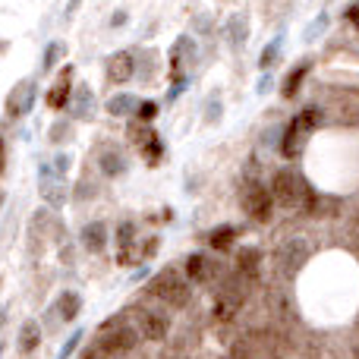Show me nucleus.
Segmentation results:
<instances>
[{"instance_id": "19", "label": "nucleus", "mask_w": 359, "mask_h": 359, "mask_svg": "<svg viewBox=\"0 0 359 359\" xmlns=\"http://www.w3.org/2000/svg\"><path fill=\"white\" fill-rule=\"evenodd\" d=\"M236 240V227H230V224H224V227H215L208 233V246L217 249V252H227L230 246H233Z\"/></svg>"}, {"instance_id": "29", "label": "nucleus", "mask_w": 359, "mask_h": 359, "mask_svg": "<svg viewBox=\"0 0 359 359\" xmlns=\"http://www.w3.org/2000/svg\"><path fill=\"white\" fill-rule=\"evenodd\" d=\"M158 243L161 240H149V246H142V259H151V255L158 252Z\"/></svg>"}, {"instance_id": "22", "label": "nucleus", "mask_w": 359, "mask_h": 359, "mask_svg": "<svg viewBox=\"0 0 359 359\" xmlns=\"http://www.w3.org/2000/svg\"><path fill=\"white\" fill-rule=\"evenodd\" d=\"M306 73H309V63H299V67L293 69L290 76H287V79H284V98H293V95L299 92V86H303Z\"/></svg>"}, {"instance_id": "23", "label": "nucleus", "mask_w": 359, "mask_h": 359, "mask_svg": "<svg viewBox=\"0 0 359 359\" xmlns=\"http://www.w3.org/2000/svg\"><path fill=\"white\" fill-rule=\"evenodd\" d=\"M259 249H243L240 252V271L249 274V278H255V271H259Z\"/></svg>"}, {"instance_id": "28", "label": "nucleus", "mask_w": 359, "mask_h": 359, "mask_svg": "<svg viewBox=\"0 0 359 359\" xmlns=\"http://www.w3.org/2000/svg\"><path fill=\"white\" fill-rule=\"evenodd\" d=\"M67 136H73V130H69V123H63V120H60V123H54V126H50V142H63V139H67Z\"/></svg>"}, {"instance_id": "16", "label": "nucleus", "mask_w": 359, "mask_h": 359, "mask_svg": "<svg viewBox=\"0 0 359 359\" xmlns=\"http://www.w3.org/2000/svg\"><path fill=\"white\" fill-rule=\"evenodd\" d=\"M54 312L63 318V322H73V318H79V312H82V297L76 290L60 293V299L54 303Z\"/></svg>"}, {"instance_id": "2", "label": "nucleus", "mask_w": 359, "mask_h": 359, "mask_svg": "<svg viewBox=\"0 0 359 359\" xmlns=\"http://www.w3.org/2000/svg\"><path fill=\"white\" fill-rule=\"evenodd\" d=\"M271 196H274V202L284 205V208H299L303 202H309L306 183L299 180L297 170H278L271 180Z\"/></svg>"}, {"instance_id": "10", "label": "nucleus", "mask_w": 359, "mask_h": 359, "mask_svg": "<svg viewBox=\"0 0 359 359\" xmlns=\"http://www.w3.org/2000/svg\"><path fill=\"white\" fill-rule=\"evenodd\" d=\"M192 57H196V44H192V38L189 35H180L177 44H174V50H170V69H174L177 82H183V73H186V67L192 63Z\"/></svg>"}, {"instance_id": "12", "label": "nucleus", "mask_w": 359, "mask_h": 359, "mask_svg": "<svg viewBox=\"0 0 359 359\" xmlns=\"http://www.w3.org/2000/svg\"><path fill=\"white\" fill-rule=\"evenodd\" d=\"M139 334H142L145 341H161V337L168 334V318H164L161 312H142V316H139Z\"/></svg>"}, {"instance_id": "4", "label": "nucleus", "mask_w": 359, "mask_h": 359, "mask_svg": "<svg viewBox=\"0 0 359 359\" xmlns=\"http://www.w3.org/2000/svg\"><path fill=\"white\" fill-rule=\"evenodd\" d=\"M136 344H139V331H133L130 325H123V322H111L101 328V350H104V353H114V356L130 353Z\"/></svg>"}, {"instance_id": "25", "label": "nucleus", "mask_w": 359, "mask_h": 359, "mask_svg": "<svg viewBox=\"0 0 359 359\" xmlns=\"http://www.w3.org/2000/svg\"><path fill=\"white\" fill-rule=\"evenodd\" d=\"M60 54H63V44L60 41H50L48 44V50H44V60H41V69H50L57 60H60Z\"/></svg>"}, {"instance_id": "7", "label": "nucleus", "mask_w": 359, "mask_h": 359, "mask_svg": "<svg viewBox=\"0 0 359 359\" xmlns=\"http://www.w3.org/2000/svg\"><path fill=\"white\" fill-rule=\"evenodd\" d=\"M32 104H35V82L25 79V82H19L10 92V98H6V114H10V117H25V114L32 111Z\"/></svg>"}, {"instance_id": "9", "label": "nucleus", "mask_w": 359, "mask_h": 359, "mask_svg": "<svg viewBox=\"0 0 359 359\" xmlns=\"http://www.w3.org/2000/svg\"><path fill=\"white\" fill-rule=\"evenodd\" d=\"M133 73H136V60H133L130 50H117V54L107 57V79H111L114 86L130 82Z\"/></svg>"}, {"instance_id": "18", "label": "nucleus", "mask_w": 359, "mask_h": 359, "mask_svg": "<svg viewBox=\"0 0 359 359\" xmlns=\"http://www.w3.org/2000/svg\"><path fill=\"white\" fill-rule=\"evenodd\" d=\"M38 344H41V328H38V322H25L22 328H19V350H22V353H35Z\"/></svg>"}, {"instance_id": "14", "label": "nucleus", "mask_w": 359, "mask_h": 359, "mask_svg": "<svg viewBox=\"0 0 359 359\" xmlns=\"http://www.w3.org/2000/svg\"><path fill=\"white\" fill-rule=\"evenodd\" d=\"M79 240H82V246H86L88 252H104V246H107V227L101 221L86 224V227H82V233H79Z\"/></svg>"}, {"instance_id": "32", "label": "nucleus", "mask_w": 359, "mask_h": 359, "mask_svg": "<svg viewBox=\"0 0 359 359\" xmlns=\"http://www.w3.org/2000/svg\"><path fill=\"white\" fill-rule=\"evenodd\" d=\"M215 120H217V101H211L208 104V123H215Z\"/></svg>"}, {"instance_id": "26", "label": "nucleus", "mask_w": 359, "mask_h": 359, "mask_svg": "<svg viewBox=\"0 0 359 359\" xmlns=\"http://www.w3.org/2000/svg\"><path fill=\"white\" fill-rule=\"evenodd\" d=\"M278 54H280V41H271L265 50H262V60H259V67H262V69H268L274 60H278Z\"/></svg>"}, {"instance_id": "21", "label": "nucleus", "mask_w": 359, "mask_h": 359, "mask_svg": "<svg viewBox=\"0 0 359 359\" xmlns=\"http://www.w3.org/2000/svg\"><path fill=\"white\" fill-rule=\"evenodd\" d=\"M98 164H101V174L104 177H117V174H123L126 170V161L117 155V151H104Z\"/></svg>"}, {"instance_id": "3", "label": "nucleus", "mask_w": 359, "mask_h": 359, "mask_svg": "<svg viewBox=\"0 0 359 359\" xmlns=\"http://www.w3.org/2000/svg\"><path fill=\"white\" fill-rule=\"evenodd\" d=\"M149 293H155L158 299H164V303H170L174 309H183L186 303H189V284H186L183 274L177 271H161L155 280L149 284Z\"/></svg>"}, {"instance_id": "8", "label": "nucleus", "mask_w": 359, "mask_h": 359, "mask_svg": "<svg viewBox=\"0 0 359 359\" xmlns=\"http://www.w3.org/2000/svg\"><path fill=\"white\" fill-rule=\"evenodd\" d=\"M44 101H48V107H54V111L69 107V101H73V67H63V73L57 76V82L50 86Z\"/></svg>"}, {"instance_id": "34", "label": "nucleus", "mask_w": 359, "mask_h": 359, "mask_svg": "<svg viewBox=\"0 0 359 359\" xmlns=\"http://www.w3.org/2000/svg\"><path fill=\"white\" fill-rule=\"evenodd\" d=\"M6 312H10V309L4 306V309H0V328H4V322H6Z\"/></svg>"}, {"instance_id": "33", "label": "nucleus", "mask_w": 359, "mask_h": 359, "mask_svg": "<svg viewBox=\"0 0 359 359\" xmlns=\"http://www.w3.org/2000/svg\"><path fill=\"white\" fill-rule=\"evenodd\" d=\"M111 22H114V25H123V22H126V13H114Z\"/></svg>"}, {"instance_id": "1", "label": "nucleus", "mask_w": 359, "mask_h": 359, "mask_svg": "<svg viewBox=\"0 0 359 359\" xmlns=\"http://www.w3.org/2000/svg\"><path fill=\"white\" fill-rule=\"evenodd\" d=\"M322 123V114H318V107H306L303 114H297L293 117V123L287 126L284 133V142H280V155L284 158H297L299 151H303L306 145V136H309L316 126Z\"/></svg>"}, {"instance_id": "31", "label": "nucleus", "mask_w": 359, "mask_h": 359, "mask_svg": "<svg viewBox=\"0 0 359 359\" xmlns=\"http://www.w3.org/2000/svg\"><path fill=\"white\" fill-rule=\"evenodd\" d=\"M67 168H69V158L60 155V158H57V174H67Z\"/></svg>"}, {"instance_id": "36", "label": "nucleus", "mask_w": 359, "mask_h": 359, "mask_svg": "<svg viewBox=\"0 0 359 359\" xmlns=\"http://www.w3.org/2000/svg\"><path fill=\"white\" fill-rule=\"evenodd\" d=\"M0 356H4V344H0Z\"/></svg>"}, {"instance_id": "17", "label": "nucleus", "mask_w": 359, "mask_h": 359, "mask_svg": "<svg viewBox=\"0 0 359 359\" xmlns=\"http://www.w3.org/2000/svg\"><path fill=\"white\" fill-rule=\"evenodd\" d=\"M224 35H227L230 48H240V44L249 38V22H246V16H243V13L230 16V19H227V25H224Z\"/></svg>"}, {"instance_id": "27", "label": "nucleus", "mask_w": 359, "mask_h": 359, "mask_svg": "<svg viewBox=\"0 0 359 359\" xmlns=\"http://www.w3.org/2000/svg\"><path fill=\"white\" fill-rule=\"evenodd\" d=\"M155 114H158V104H155V101H139L136 117L142 120V123H151V120H155Z\"/></svg>"}, {"instance_id": "15", "label": "nucleus", "mask_w": 359, "mask_h": 359, "mask_svg": "<svg viewBox=\"0 0 359 359\" xmlns=\"http://www.w3.org/2000/svg\"><path fill=\"white\" fill-rule=\"evenodd\" d=\"M306 255H309V249H306V240H290L284 246V252H280V265L287 268V274H293L306 262Z\"/></svg>"}, {"instance_id": "30", "label": "nucleus", "mask_w": 359, "mask_h": 359, "mask_svg": "<svg viewBox=\"0 0 359 359\" xmlns=\"http://www.w3.org/2000/svg\"><path fill=\"white\" fill-rule=\"evenodd\" d=\"M347 19H350V22H353L356 29H359V4H353V6L347 10Z\"/></svg>"}, {"instance_id": "5", "label": "nucleus", "mask_w": 359, "mask_h": 359, "mask_svg": "<svg viewBox=\"0 0 359 359\" xmlns=\"http://www.w3.org/2000/svg\"><path fill=\"white\" fill-rule=\"evenodd\" d=\"M243 205H246V215L255 217L259 224L271 221V208H274V196L271 189H265L262 183H249L243 192Z\"/></svg>"}, {"instance_id": "11", "label": "nucleus", "mask_w": 359, "mask_h": 359, "mask_svg": "<svg viewBox=\"0 0 359 359\" xmlns=\"http://www.w3.org/2000/svg\"><path fill=\"white\" fill-rule=\"evenodd\" d=\"M215 274H217V265L208 255L192 252L189 259H186V278L196 280V284H208V280H215Z\"/></svg>"}, {"instance_id": "20", "label": "nucleus", "mask_w": 359, "mask_h": 359, "mask_svg": "<svg viewBox=\"0 0 359 359\" xmlns=\"http://www.w3.org/2000/svg\"><path fill=\"white\" fill-rule=\"evenodd\" d=\"M139 111V101L133 98V95H114L111 101H107V114L111 117H130V114Z\"/></svg>"}, {"instance_id": "35", "label": "nucleus", "mask_w": 359, "mask_h": 359, "mask_svg": "<svg viewBox=\"0 0 359 359\" xmlns=\"http://www.w3.org/2000/svg\"><path fill=\"white\" fill-rule=\"evenodd\" d=\"M0 170H4V139H0Z\"/></svg>"}, {"instance_id": "24", "label": "nucleus", "mask_w": 359, "mask_h": 359, "mask_svg": "<svg viewBox=\"0 0 359 359\" xmlns=\"http://www.w3.org/2000/svg\"><path fill=\"white\" fill-rule=\"evenodd\" d=\"M82 337H86V334H82V328H76V331H73V337H69V341L60 347V353H57V359H69V356H73V353H76V347L82 344Z\"/></svg>"}, {"instance_id": "6", "label": "nucleus", "mask_w": 359, "mask_h": 359, "mask_svg": "<svg viewBox=\"0 0 359 359\" xmlns=\"http://www.w3.org/2000/svg\"><path fill=\"white\" fill-rule=\"evenodd\" d=\"M126 136H130V142L136 145V149H142V155L149 158L151 164L161 158V139H158V133L151 130L149 123H142V120H139V123H133L130 130H126Z\"/></svg>"}, {"instance_id": "13", "label": "nucleus", "mask_w": 359, "mask_h": 359, "mask_svg": "<svg viewBox=\"0 0 359 359\" xmlns=\"http://www.w3.org/2000/svg\"><path fill=\"white\" fill-rule=\"evenodd\" d=\"M69 114L79 120H92L95 117V95L88 86H79L73 92V101H69Z\"/></svg>"}]
</instances>
